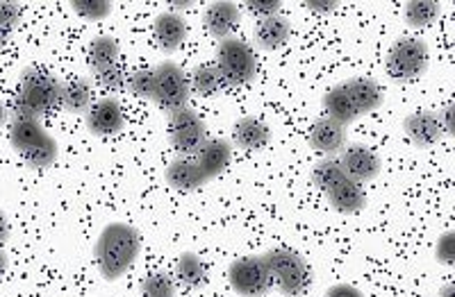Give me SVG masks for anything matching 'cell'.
<instances>
[{
  "label": "cell",
  "mask_w": 455,
  "mask_h": 297,
  "mask_svg": "<svg viewBox=\"0 0 455 297\" xmlns=\"http://www.w3.org/2000/svg\"><path fill=\"white\" fill-rule=\"evenodd\" d=\"M153 77H156V89L150 103H156L169 116L189 107V96H192L189 77L176 62H160L153 68Z\"/></svg>",
  "instance_id": "8"
},
{
  "label": "cell",
  "mask_w": 455,
  "mask_h": 297,
  "mask_svg": "<svg viewBox=\"0 0 455 297\" xmlns=\"http://www.w3.org/2000/svg\"><path fill=\"white\" fill-rule=\"evenodd\" d=\"M339 168L344 170L348 180L357 182V184H367V182L376 180L383 164H380V157L373 152L369 145L364 144H347L339 150V160H337Z\"/></svg>",
  "instance_id": "12"
},
{
  "label": "cell",
  "mask_w": 455,
  "mask_h": 297,
  "mask_svg": "<svg viewBox=\"0 0 455 297\" xmlns=\"http://www.w3.org/2000/svg\"><path fill=\"white\" fill-rule=\"evenodd\" d=\"M71 7L76 14L87 19V21H103L114 10L109 0H73Z\"/></svg>",
  "instance_id": "28"
},
{
  "label": "cell",
  "mask_w": 455,
  "mask_h": 297,
  "mask_svg": "<svg viewBox=\"0 0 455 297\" xmlns=\"http://www.w3.org/2000/svg\"><path fill=\"white\" fill-rule=\"evenodd\" d=\"M141 252V234L128 223H109L100 231L93 246V259L100 275L108 282H116L119 277L132 268Z\"/></svg>",
  "instance_id": "2"
},
{
  "label": "cell",
  "mask_w": 455,
  "mask_h": 297,
  "mask_svg": "<svg viewBox=\"0 0 455 297\" xmlns=\"http://www.w3.org/2000/svg\"><path fill=\"white\" fill-rule=\"evenodd\" d=\"M153 35H156L157 48L166 55L180 51L182 43L187 42L189 26L178 12H162L153 21Z\"/></svg>",
  "instance_id": "17"
},
{
  "label": "cell",
  "mask_w": 455,
  "mask_h": 297,
  "mask_svg": "<svg viewBox=\"0 0 455 297\" xmlns=\"http://www.w3.org/2000/svg\"><path fill=\"white\" fill-rule=\"evenodd\" d=\"M10 231H12L10 218H7L5 211L0 209V246H3V243H7V238H10Z\"/></svg>",
  "instance_id": "37"
},
{
  "label": "cell",
  "mask_w": 455,
  "mask_h": 297,
  "mask_svg": "<svg viewBox=\"0 0 455 297\" xmlns=\"http://www.w3.org/2000/svg\"><path fill=\"white\" fill-rule=\"evenodd\" d=\"M5 123H10V109L5 107V105L0 103V128Z\"/></svg>",
  "instance_id": "39"
},
{
  "label": "cell",
  "mask_w": 455,
  "mask_h": 297,
  "mask_svg": "<svg viewBox=\"0 0 455 297\" xmlns=\"http://www.w3.org/2000/svg\"><path fill=\"white\" fill-rule=\"evenodd\" d=\"M214 66L226 87H242V84H249L258 73V59L249 43L237 36H228L219 42Z\"/></svg>",
  "instance_id": "6"
},
{
  "label": "cell",
  "mask_w": 455,
  "mask_h": 297,
  "mask_svg": "<svg viewBox=\"0 0 455 297\" xmlns=\"http://www.w3.org/2000/svg\"><path fill=\"white\" fill-rule=\"evenodd\" d=\"M228 282L233 291L242 297H264L274 288L271 272L264 263L262 254H249L235 259L228 266Z\"/></svg>",
  "instance_id": "10"
},
{
  "label": "cell",
  "mask_w": 455,
  "mask_h": 297,
  "mask_svg": "<svg viewBox=\"0 0 455 297\" xmlns=\"http://www.w3.org/2000/svg\"><path fill=\"white\" fill-rule=\"evenodd\" d=\"M269 125L255 116L239 118L237 123L233 125V129H230V144H233V148L237 145L239 150H246V152H255V150L269 145Z\"/></svg>",
  "instance_id": "19"
},
{
  "label": "cell",
  "mask_w": 455,
  "mask_h": 297,
  "mask_svg": "<svg viewBox=\"0 0 455 297\" xmlns=\"http://www.w3.org/2000/svg\"><path fill=\"white\" fill-rule=\"evenodd\" d=\"M435 256H437V262L446 263L451 266L455 259V234L453 231H444V234L437 238V246H435Z\"/></svg>",
  "instance_id": "31"
},
{
  "label": "cell",
  "mask_w": 455,
  "mask_h": 297,
  "mask_svg": "<svg viewBox=\"0 0 455 297\" xmlns=\"http://www.w3.org/2000/svg\"><path fill=\"white\" fill-rule=\"evenodd\" d=\"M306 7L312 12H332L337 3H315V0H310V3H306Z\"/></svg>",
  "instance_id": "38"
},
{
  "label": "cell",
  "mask_w": 455,
  "mask_h": 297,
  "mask_svg": "<svg viewBox=\"0 0 455 297\" xmlns=\"http://www.w3.org/2000/svg\"><path fill=\"white\" fill-rule=\"evenodd\" d=\"M385 100L383 87L367 75H357L351 80L335 84L323 96V112L337 123L351 125L367 113L376 112Z\"/></svg>",
  "instance_id": "1"
},
{
  "label": "cell",
  "mask_w": 455,
  "mask_h": 297,
  "mask_svg": "<svg viewBox=\"0 0 455 297\" xmlns=\"http://www.w3.org/2000/svg\"><path fill=\"white\" fill-rule=\"evenodd\" d=\"M10 35H12V32L7 30V27L0 26V52H3V48H5V43H7V39H10Z\"/></svg>",
  "instance_id": "40"
},
{
  "label": "cell",
  "mask_w": 455,
  "mask_h": 297,
  "mask_svg": "<svg viewBox=\"0 0 455 297\" xmlns=\"http://www.w3.org/2000/svg\"><path fill=\"white\" fill-rule=\"evenodd\" d=\"M312 182L316 189L326 195L328 202L339 214H357L367 205V193L364 186L348 180L344 170L339 168L337 160H321L312 168Z\"/></svg>",
  "instance_id": "3"
},
{
  "label": "cell",
  "mask_w": 455,
  "mask_h": 297,
  "mask_svg": "<svg viewBox=\"0 0 455 297\" xmlns=\"http://www.w3.org/2000/svg\"><path fill=\"white\" fill-rule=\"evenodd\" d=\"M451 293H453V286H451V284L442 288V297H451Z\"/></svg>",
  "instance_id": "42"
},
{
  "label": "cell",
  "mask_w": 455,
  "mask_h": 297,
  "mask_svg": "<svg viewBox=\"0 0 455 297\" xmlns=\"http://www.w3.org/2000/svg\"><path fill=\"white\" fill-rule=\"evenodd\" d=\"M99 77V82L103 84L105 89H121L125 87V80H128V75H125L124 66L121 64H116V66L108 68V71H103Z\"/></svg>",
  "instance_id": "33"
},
{
  "label": "cell",
  "mask_w": 455,
  "mask_h": 297,
  "mask_svg": "<svg viewBox=\"0 0 455 297\" xmlns=\"http://www.w3.org/2000/svg\"><path fill=\"white\" fill-rule=\"evenodd\" d=\"M246 12L253 16H259V21L262 19H269V16L280 14V3L278 0H246L243 3Z\"/></svg>",
  "instance_id": "32"
},
{
  "label": "cell",
  "mask_w": 455,
  "mask_h": 297,
  "mask_svg": "<svg viewBox=\"0 0 455 297\" xmlns=\"http://www.w3.org/2000/svg\"><path fill=\"white\" fill-rule=\"evenodd\" d=\"M440 118H442V125H444V134H446V137H453V134H455V128H453V103H449L444 109H442Z\"/></svg>",
  "instance_id": "36"
},
{
  "label": "cell",
  "mask_w": 455,
  "mask_h": 297,
  "mask_svg": "<svg viewBox=\"0 0 455 297\" xmlns=\"http://www.w3.org/2000/svg\"><path fill=\"white\" fill-rule=\"evenodd\" d=\"M187 77H189V89H192L194 93H198L201 98L214 96V93L223 87L221 75H219L214 64H201V66L194 68Z\"/></svg>",
  "instance_id": "26"
},
{
  "label": "cell",
  "mask_w": 455,
  "mask_h": 297,
  "mask_svg": "<svg viewBox=\"0 0 455 297\" xmlns=\"http://www.w3.org/2000/svg\"><path fill=\"white\" fill-rule=\"evenodd\" d=\"M164 177L166 184L178 193H194L210 182L192 157H178V160L171 161Z\"/></svg>",
  "instance_id": "20"
},
{
  "label": "cell",
  "mask_w": 455,
  "mask_h": 297,
  "mask_svg": "<svg viewBox=\"0 0 455 297\" xmlns=\"http://www.w3.org/2000/svg\"><path fill=\"white\" fill-rule=\"evenodd\" d=\"M19 23H21V7L16 3H0V26L12 32Z\"/></svg>",
  "instance_id": "34"
},
{
  "label": "cell",
  "mask_w": 455,
  "mask_h": 297,
  "mask_svg": "<svg viewBox=\"0 0 455 297\" xmlns=\"http://www.w3.org/2000/svg\"><path fill=\"white\" fill-rule=\"evenodd\" d=\"M323 297H364V293L351 284H335V286L328 288Z\"/></svg>",
  "instance_id": "35"
},
{
  "label": "cell",
  "mask_w": 455,
  "mask_h": 297,
  "mask_svg": "<svg viewBox=\"0 0 455 297\" xmlns=\"http://www.w3.org/2000/svg\"><path fill=\"white\" fill-rule=\"evenodd\" d=\"M19 121H42V116H39V112L32 109L19 93H16L14 103H12L10 107V123H19Z\"/></svg>",
  "instance_id": "30"
},
{
  "label": "cell",
  "mask_w": 455,
  "mask_h": 297,
  "mask_svg": "<svg viewBox=\"0 0 455 297\" xmlns=\"http://www.w3.org/2000/svg\"><path fill=\"white\" fill-rule=\"evenodd\" d=\"M121 59V48L119 42L109 35H99L93 36L92 42H89L87 48V66L92 68L93 75H100L108 68L116 66Z\"/></svg>",
  "instance_id": "22"
},
{
  "label": "cell",
  "mask_w": 455,
  "mask_h": 297,
  "mask_svg": "<svg viewBox=\"0 0 455 297\" xmlns=\"http://www.w3.org/2000/svg\"><path fill=\"white\" fill-rule=\"evenodd\" d=\"M348 128L347 125L337 123L335 118L321 116L319 121H315V125L310 128V134H307V141H310L312 148L316 152L326 154L331 160L332 154H339V150L347 145Z\"/></svg>",
  "instance_id": "16"
},
{
  "label": "cell",
  "mask_w": 455,
  "mask_h": 297,
  "mask_svg": "<svg viewBox=\"0 0 455 297\" xmlns=\"http://www.w3.org/2000/svg\"><path fill=\"white\" fill-rule=\"evenodd\" d=\"M403 129L410 144L417 148H433L446 137L440 112H433V109H417V112L408 113L403 121Z\"/></svg>",
  "instance_id": "14"
},
{
  "label": "cell",
  "mask_w": 455,
  "mask_h": 297,
  "mask_svg": "<svg viewBox=\"0 0 455 297\" xmlns=\"http://www.w3.org/2000/svg\"><path fill=\"white\" fill-rule=\"evenodd\" d=\"M125 87L130 93L144 100H153V89H156V77H153V68H140V71L130 73L125 80Z\"/></svg>",
  "instance_id": "29"
},
{
  "label": "cell",
  "mask_w": 455,
  "mask_h": 297,
  "mask_svg": "<svg viewBox=\"0 0 455 297\" xmlns=\"http://www.w3.org/2000/svg\"><path fill=\"white\" fill-rule=\"evenodd\" d=\"M5 268H7V254L3 250H0V275L5 272Z\"/></svg>",
  "instance_id": "41"
},
{
  "label": "cell",
  "mask_w": 455,
  "mask_h": 297,
  "mask_svg": "<svg viewBox=\"0 0 455 297\" xmlns=\"http://www.w3.org/2000/svg\"><path fill=\"white\" fill-rule=\"evenodd\" d=\"M239 21H242V10L237 7V3H230V0L212 3L203 14V26L217 42L228 39L230 32L239 26Z\"/></svg>",
  "instance_id": "18"
},
{
  "label": "cell",
  "mask_w": 455,
  "mask_h": 297,
  "mask_svg": "<svg viewBox=\"0 0 455 297\" xmlns=\"http://www.w3.org/2000/svg\"><path fill=\"white\" fill-rule=\"evenodd\" d=\"M10 144L32 170H46L57 160V141L44 129L42 121L10 123Z\"/></svg>",
  "instance_id": "4"
},
{
  "label": "cell",
  "mask_w": 455,
  "mask_h": 297,
  "mask_svg": "<svg viewBox=\"0 0 455 297\" xmlns=\"http://www.w3.org/2000/svg\"><path fill=\"white\" fill-rule=\"evenodd\" d=\"M428 64L430 52L424 39H419V36H401L389 48L385 66H387V73L394 82L410 84L426 75Z\"/></svg>",
  "instance_id": "7"
},
{
  "label": "cell",
  "mask_w": 455,
  "mask_h": 297,
  "mask_svg": "<svg viewBox=\"0 0 455 297\" xmlns=\"http://www.w3.org/2000/svg\"><path fill=\"white\" fill-rule=\"evenodd\" d=\"M84 125H87L89 132L93 137H114L119 134L125 125L124 107L116 98H100L89 107V112L84 113Z\"/></svg>",
  "instance_id": "13"
},
{
  "label": "cell",
  "mask_w": 455,
  "mask_h": 297,
  "mask_svg": "<svg viewBox=\"0 0 455 297\" xmlns=\"http://www.w3.org/2000/svg\"><path fill=\"white\" fill-rule=\"evenodd\" d=\"M440 3H435V0H410L405 3V23L414 30L430 27L440 16Z\"/></svg>",
  "instance_id": "25"
},
{
  "label": "cell",
  "mask_w": 455,
  "mask_h": 297,
  "mask_svg": "<svg viewBox=\"0 0 455 297\" xmlns=\"http://www.w3.org/2000/svg\"><path fill=\"white\" fill-rule=\"evenodd\" d=\"M141 297H176V282L169 272H150L140 284Z\"/></svg>",
  "instance_id": "27"
},
{
  "label": "cell",
  "mask_w": 455,
  "mask_h": 297,
  "mask_svg": "<svg viewBox=\"0 0 455 297\" xmlns=\"http://www.w3.org/2000/svg\"><path fill=\"white\" fill-rule=\"evenodd\" d=\"M290 36L291 23L290 19H284L283 14L262 19L253 30L255 46H258L259 51H278V48H283L284 43L290 42Z\"/></svg>",
  "instance_id": "21"
},
{
  "label": "cell",
  "mask_w": 455,
  "mask_h": 297,
  "mask_svg": "<svg viewBox=\"0 0 455 297\" xmlns=\"http://www.w3.org/2000/svg\"><path fill=\"white\" fill-rule=\"evenodd\" d=\"M19 96L36 109L39 116H46L62 103V80L42 68L30 66L19 77Z\"/></svg>",
  "instance_id": "9"
},
{
  "label": "cell",
  "mask_w": 455,
  "mask_h": 297,
  "mask_svg": "<svg viewBox=\"0 0 455 297\" xmlns=\"http://www.w3.org/2000/svg\"><path fill=\"white\" fill-rule=\"evenodd\" d=\"M176 279L185 288H201L207 282V270L196 252H182L176 262Z\"/></svg>",
  "instance_id": "24"
},
{
  "label": "cell",
  "mask_w": 455,
  "mask_h": 297,
  "mask_svg": "<svg viewBox=\"0 0 455 297\" xmlns=\"http://www.w3.org/2000/svg\"><path fill=\"white\" fill-rule=\"evenodd\" d=\"M262 259L269 268L271 279H274V284L283 295L300 297L310 291L312 270L299 252L275 247V250L264 252Z\"/></svg>",
  "instance_id": "5"
},
{
  "label": "cell",
  "mask_w": 455,
  "mask_h": 297,
  "mask_svg": "<svg viewBox=\"0 0 455 297\" xmlns=\"http://www.w3.org/2000/svg\"><path fill=\"white\" fill-rule=\"evenodd\" d=\"M92 98L93 87L89 77H68L62 82V103H60V107L68 113H87L89 107L93 105Z\"/></svg>",
  "instance_id": "23"
},
{
  "label": "cell",
  "mask_w": 455,
  "mask_h": 297,
  "mask_svg": "<svg viewBox=\"0 0 455 297\" xmlns=\"http://www.w3.org/2000/svg\"><path fill=\"white\" fill-rule=\"evenodd\" d=\"M169 138L180 157H192L198 148L207 141V125L192 107L171 113L169 118Z\"/></svg>",
  "instance_id": "11"
},
{
  "label": "cell",
  "mask_w": 455,
  "mask_h": 297,
  "mask_svg": "<svg viewBox=\"0 0 455 297\" xmlns=\"http://www.w3.org/2000/svg\"><path fill=\"white\" fill-rule=\"evenodd\" d=\"M192 160L196 161V166L203 170L207 180L212 182L214 177H219L230 166V160H233V144L228 138L207 137L205 144L192 154Z\"/></svg>",
  "instance_id": "15"
}]
</instances>
